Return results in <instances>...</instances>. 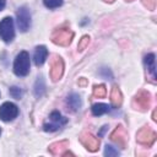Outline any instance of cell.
Segmentation results:
<instances>
[{"label":"cell","instance_id":"cell-11","mask_svg":"<svg viewBox=\"0 0 157 157\" xmlns=\"http://www.w3.org/2000/svg\"><path fill=\"white\" fill-rule=\"evenodd\" d=\"M80 141H81V144H82L88 151H91V152L97 151L98 147H99V140H98L94 135H92L91 132H88V131H83V132L80 135Z\"/></svg>","mask_w":157,"mask_h":157},{"label":"cell","instance_id":"cell-24","mask_svg":"<svg viewBox=\"0 0 157 157\" xmlns=\"http://www.w3.org/2000/svg\"><path fill=\"white\" fill-rule=\"evenodd\" d=\"M86 83H87V82H86V80H85L83 77H81V78L78 80V85H80V86H85Z\"/></svg>","mask_w":157,"mask_h":157},{"label":"cell","instance_id":"cell-13","mask_svg":"<svg viewBox=\"0 0 157 157\" xmlns=\"http://www.w3.org/2000/svg\"><path fill=\"white\" fill-rule=\"evenodd\" d=\"M67 147H69V141L67 140H63V141H56V142L52 144L48 147V150L54 156H61Z\"/></svg>","mask_w":157,"mask_h":157},{"label":"cell","instance_id":"cell-23","mask_svg":"<svg viewBox=\"0 0 157 157\" xmlns=\"http://www.w3.org/2000/svg\"><path fill=\"white\" fill-rule=\"evenodd\" d=\"M142 4L148 10H155V7H156V0H142Z\"/></svg>","mask_w":157,"mask_h":157},{"label":"cell","instance_id":"cell-4","mask_svg":"<svg viewBox=\"0 0 157 157\" xmlns=\"http://www.w3.org/2000/svg\"><path fill=\"white\" fill-rule=\"evenodd\" d=\"M156 137H157L156 132L148 126L141 128L136 134V141L140 145H144V146H147V147L152 146V144L156 141Z\"/></svg>","mask_w":157,"mask_h":157},{"label":"cell","instance_id":"cell-6","mask_svg":"<svg viewBox=\"0 0 157 157\" xmlns=\"http://www.w3.org/2000/svg\"><path fill=\"white\" fill-rule=\"evenodd\" d=\"M64 74V61L59 55H53L50 60V78L58 82Z\"/></svg>","mask_w":157,"mask_h":157},{"label":"cell","instance_id":"cell-18","mask_svg":"<svg viewBox=\"0 0 157 157\" xmlns=\"http://www.w3.org/2000/svg\"><path fill=\"white\" fill-rule=\"evenodd\" d=\"M107 93V90H105V86L104 85H96L93 87V96L97 97V98H103Z\"/></svg>","mask_w":157,"mask_h":157},{"label":"cell","instance_id":"cell-20","mask_svg":"<svg viewBox=\"0 0 157 157\" xmlns=\"http://www.w3.org/2000/svg\"><path fill=\"white\" fill-rule=\"evenodd\" d=\"M44 1V5L49 9H55V7H59L61 4H63V0H43Z\"/></svg>","mask_w":157,"mask_h":157},{"label":"cell","instance_id":"cell-17","mask_svg":"<svg viewBox=\"0 0 157 157\" xmlns=\"http://www.w3.org/2000/svg\"><path fill=\"white\" fill-rule=\"evenodd\" d=\"M108 110H109V107H108V104H104V103H96L92 105L93 115H102V114L107 113Z\"/></svg>","mask_w":157,"mask_h":157},{"label":"cell","instance_id":"cell-14","mask_svg":"<svg viewBox=\"0 0 157 157\" xmlns=\"http://www.w3.org/2000/svg\"><path fill=\"white\" fill-rule=\"evenodd\" d=\"M47 55H48V50L44 45H38L34 50V55H33V61L37 66H40L43 65V63L47 59Z\"/></svg>","mask_w":157,"mask_h":157},{"label":"cell","instance_id":"cell-15","mask_svg":"<svg viewBox=\"0 0 157 157\" xmlns=\"http://www.w3.org/2000/svg\"><path fill=\"white\" fill-rule=\"evenodd\" d=\"M110 102H112V105L114 108H119L123 103V94H121V91L120 88L114 85L113 88H112V93H110Z\"/></svg>","mask_w":157,"mask_h":157},{"label":"cell","instance_id":"cell-21","mask_svg":"<svg viewBox=\"0 0 157 157\" xmlns=\"http://www.w3.org/2000/svg\"><path fill=\"white\" fill-rule=\"evenodd\" d=\"M10 94H11L13 98L20 99L21 96H22V91H21L18 87H11V88H10Z\"/></svg>","mask_w":157,"mask_h":157},{"label":"cell","instance_id":"cell-3","mask_svg":"<svg viewBox=\"0 0 157 157\" xmlns=\"http://www.w3.org/2000/svg\"><path fill=\"white\" fill-rule=\"evenodd\" d=\"M15 37V28H13V21L11 17H5L0 21V38L10 43Z\"/></svg>","mask_w":157,"mask_h":157},{"label":"cell","instance_id":"cell-29","mask_svg":"<svg viewBox=\"0 0 157 157\" xmlns=\"http://www.w3.org/2000/svg\"><path fill=\"white\" fill-rule=\"evenodd\" d=\"M0 132H1V130H0Z\"/></svg>","mask_w":157,"mask_h":157},{"label":"cell","instance_id":"cell-22","mask_svg":"<svg viewBox=\"0 0 157 157\" xmlns=\"http://www.w3.org/2000/svg\"><path fill=\"white\" fill-rule=\"evenodd\" d=\"M104 155L105 156H118L119 155V152H118V150H114L112 146H105V150H104Z\"/></svg>","mask_w":157,"mask_h":157},{"label":"cell","instance_id":"cell-8","mask_svg":"<svg viewBox=\"0 0 157 157\" xmlns=\"http://www.w3.org/2000/svg\"><path fill=\"white\" fill-rule=\"evenodd\" d=\"M150 104H151V94L145 91V90H141L136 93L135 98H134V105L136 109L141 110V112H145L150 108Z\"/></svg>","mask_w":157,"mask_h":157},{"label":"cell","instance_id":"cell-26","mask_svg":"<svg viewBox=\"0 0 157 157\" xmlns=\"http://www.w3.org/2000/svg\"><path fill=\"white\" fill-rule=\"evenodd\" d=\"M152 119H153V120H157V118H156V109H155L153 113H152Z\"/></svg>","mask_w":157,"mask_h":157},{"label":"cell","instance_id":"cell-12","mask_svg":"<svg viewBox=\"0 0 157 157\" xmlns=\"http://www.w3.org/2000/svg\"><path fill=\"white\" fill-rule=\"evenodd\" d=\"M145 65L147 72V80L152 83H156V63H155V54L150 53L145 56Z\"/></svg>","mask_w":157,"mask_h":157},{"label":"cell","instance_id":"cell-1","mask_svg":"<svg viewBox=\"0 0 157 157\" xmlns=\"http://www.w3.org/2000/svg\"><path fill=\"white\" fill-rule=\"evenodd\" d=\"M72 38H74V32L69 27H59L52 33V42L63 47L69 45Z\"/></svg>","mask_w":157,"mask_h":157},{"label":"cell","instance_id":"cell-9","mask_svg":"<svg viewBox=\"0 0 157 157\" xmlns=\"http://www.w3.org/2000/svg\"><path fill=\"white\" fill-rule=\"evenodd\" d=\"M18 114V108L16 104L11 102H5L0 107V119L4 121H11L13 120Z\"/></svg>","mask_w":157,"mask_h":157},{"label":"cell","instance_id":"cell-16","mask_svg":"<svg viewBox=\"0 0 157 157\" xmlns=\"http://www.w3.org/2000/svg\"><path fill=\"white\" fill-rule=\"evenodd\" d=\"M66 103H67V105L71 108V110H77V109L81 107V99H80V96L76 94V93H71V94L67 97Z\"/></svg>","mask_w":157,"mask_h":157},{"label":"cell","instance_id":"cell-5","mask_svg":"<svg viewBox=\"0 0 157 157\" xmlns=\"http://www.w3.org/2000/svg\"><path fill=\"white\" fill-rule=\"evenodd\" d=\"M66 118H64L59 112H52L50 113V115H49V121L48 123H45L44 125H43V128H44V130L45 131H55V130H58V129H60L63 125H65L66 124Z\"/></svg>","mask_w":157,"mask_h":157},{"label":"cell","instance_id":"cell-25","mask_svg":"<svg viewBox=\"0 0 157 157\" xmlns=\"http://www.w3.org/2000/svg\"><path fill=\"white\" fill-rule=\"evenodd\" d=\"M5 7V0H0V10H2Z\"/></svg>","mask_w":157,"mask_h":157},{"label":"cell","instance_id":"cell-27","mask_svg":"<svg viewBox=\"0 0 157 157\" xmlns=\"http://www.w3.org/2000/svg\"><path fill=\"white\" fill-rule=\"evenodd\" d=\"M104 1H107V2H113L114 0H104Z\"/></svg>","mask_w":157,"mask_h":157},{"label":"cell","instance_id":"cell-28","mask_svg":"<svg viewBox=\"0 0 157 157\" xmlns=\"http://www.w3.org/2000/svg\"><path fill=\"white\" fill-rule=\"evenodd\" d=\"M128 1H132V0H128Z\"/></svg>","mask_w":157,"mask_h":157},{"label":"cell","instance_id":"cell-7","mask_svg":"<svg viewBox=\"0 0 157 157\" xmlns=\"http://www.w3.org/2000/svg\"><path fill=\"white\" fill-rule=\"evenodd\" d=\"M110 140L118 145V147L120 148H126V145H128V132L125 130V128L123 125H118L114 131L110 134Z\"/></svg>","mask_w":157,"mask_h":157},{"label":"cell","instance_id":"cell-2","mask_svg":"<svg viewBox=\"0 0 157 157\" xmlns=\"http://www.w3.org/2000/svg\"><path fill=\"white\" fill-rule=\"evenodd\" d=\"M13 72L17 76H26L29 72V55L27 52L17 54L13 63Z\"/></svg>","mask_w":157,"mask_h":157},{"label":"cell","instance_id":"cell-19","mask_svg":"<svg viewBox=\"0 0 157 157\" xmlns=\"http://www.w3.org/2000/svg\"><path fill=\"white\" fill-rule=\"evenodd\" d=\"M88 43H90V36H83L80 42H78V45H77V49L78 52H82L83 49H86L88 47Z\"/></svg>","mask_w":157,"mask_h":157},{"label":"cell","instance_id":"cell-10","mask_svg":"<svg viewBox=\"0 0 157 157\" xmlns=\"http://www.w3.org/2000/svg\"><path fill=\"white\" fill-rule=\"evenodd\" d=\"M17 25H18V28L22 31V32H26L29 26H31V15H29V11L26 6H22L17 10Z\"/></svg>","mask_w":157,"mask_h":157}]
</instances>
